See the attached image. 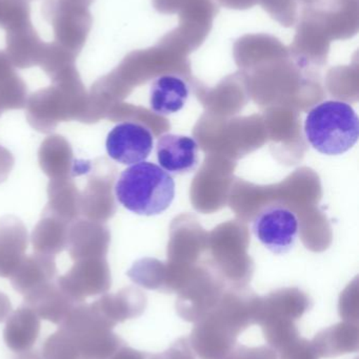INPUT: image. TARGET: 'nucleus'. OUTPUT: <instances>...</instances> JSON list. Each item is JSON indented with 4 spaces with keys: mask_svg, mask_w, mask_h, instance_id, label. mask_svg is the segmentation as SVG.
Returning a JSON list of instances; mask_svg holds the SVG:
<instances>
[{
    "mask_svg": "<svg viewBox=\"0 0 359 359\" xmlns=\"http://www.w3.org/2000/svg\"><path fill=\"white\" fill-rule=\"evenodd\" d=\"M42 358L44 359H81L70 335L60 328L46 339L42 347Z\"/></svg>",
    "mask_w": 359,
    "mask_h": 359,
    "instance_id": "14",
    "label": "nucleus"
},
{
    "mask_svg": "<svg viewBox=\"0 0 359 359\" xmlns=\"http://www.w3.org/2000/svg\"><path fill=\"white\" fill-rule=\"evenodd\" d=\"M189 97L187 82L177 75L167 74L154 80L150 90V105L158 115L177 113L185 107Z\"/></svg>",
    "mask_w": 359,
    "mask_h": 359,
    "instance_id": "10",
    "label": "nucleus"
},
{
    "mask_svg": "<svg viewBox=\"0 0 359 359\" xmlns=\"http://www.w3.org/2000/svg\"><path fill=\"white\" fill-rule=\"evenodd\" d=\"M226 359H278V353L268 346L249 348L236 345Z\"/></svg>",
    "mask_w": 359,
    "mask_h": 359,
    "instance_id": "17",
    "label": "nucleus"
},
{
    "mask_svg": "<svg viewBox=\"0 0 359 359\" xmlns=\"http://www.w3.org/2000/svg\"><path fill=\"white\" fill-rule=\"evenodd\" d=\"M75 344L81 359H109L120 348L122 339L112 332L107 324L94 308H78L59 325Z\"/></svg>",
    "mask_w": 359,
    "mask_h": 359,
    "instance_id": "4",
    "label": "nucleus"
},
{
    "mask_svg": "<svg viewBox=\"0 0 359 359\" xmlns=\"http://www.w3.org/2000/svg\"><path fill=\"white\" fill-rule=\"evenodd\" d=\"M149 356L148 354L136 351L131 348L122 347L109 359H149Z\"/></svg>",
    "mask_w": 359,
    "mask_h": 359,
    "instance_id": "20",
    "label": "nucleus"
},
{
    "mask_svg": "<svg viewBox=\"0 0 359 359\" xmlns=\"http://www.w3.org/2000/svg\"><path fill=\"white\" fill-rule=\"evenodd\" d=\"M359 330L356 323L344 322L320 331L312 341L318 358H337L358 352Z\"/></svg>",
    "mask_w": 359,
    "mask_h": 359,
    "instance_id": "11",
    "label": "nucleus"
},
{
    "mask_svg": "<svg viewBox=\"0 0 359 359\" xmlns=\"http://www.w3.org/2000/svg\"><path fill=\"white\" fill-rule=\"evenodd\" d=\"M40 318L32 310L22 308L8 318L4 331V341L12 351L25 353L37 341Z\"/></svg>",
    "mask_w": 359,
    "mask_h": 359,
    "instance_id": "12",
    "label": "nucleus"
},
{
    "mask_svg": "<svg viewBox=\"0 0 359 359\" xmlns=\"http://www.w3.org/2000/svg\"><path fill=\"white\" fill-rule=\"evenodd\" d=\"M154 147L149 128L135 122H124L112 128L105 141L107 155L117 163L134 165L145 161Z\"/></svg>",
    "mask_w": 359,
    "mask_h": 359,
    "instance_id": "7",
    "label": "nucleus"
},
{
    "mask_svg": "<svg viewBox=\"0 0 359 359\" xmlns=\"http://www.w3.org/2000/svg\"><path fill=\"white\" fill-rule=\"evenodd\" d=\"M17 359H42L40 358L39 356L37 355V354L34 353H27L25 352V354H21L20 358Z\"/></svg>",
    "mask_w": 359,
    "mask_h": 359,
    "instance_id": "21",
    "label": "nucleus"
},
{
    "mask_svg": "<svg viewBox=\"0 0 359 359\" xmlns=\"http://www.w3.org/2000/svg\"><path fill=\"white\" fill-rule=\"evenodd\" d=\"M162 14L178 15V27L173 31L194 50L204 43L217 14L214 0H153Z\"/></svg>",
    "mask_w": 359,
    "mask_h": 359,
    "instance_id": "5",
    "label": "nucleus"
},
{
    "mask_svg": "<svg viewBox=\"0 0 359 359\" xmlns=\"http://www.w3.org/2000/svg\"><path fill=\"white\" fill-rule=\"evenodd\" d=\"M253 233L274 255L292 250L299 236L296 215L288 207L271 205L261 211L253 221Z\"/></svg>",
    "mask_w": 359,
    "mask_h": 359,
    "instance_id": "6",
    "label": "nucleus"
},
{
    "mask_svg": "<svg viewBox=\"0 0 359 359\" xmlns=\"http://www.w3.org/2000/svg\"><path fill=\"white\" fill-rule=\"evenodd\" d=\"M259 4L282 27H291L296 23V0H259Z\"/></svg>",
    "mask_w": 359,
    "mask_h": 359,
    "instance_id": "15",
    "label": "nucleus"
},
{
    "mask_svg": "<svg viewBox=\"0 0 359 359\" xmlns=\"http://www.w3.org/2000/svg\"><path fill=\"white\" fill-rule=\"evenodd\" d=\"M263 337L273 349L282 350L299 337V332L295 322L272 320L261 325Z\"/></svg>",
    "mask_w": 359,
    "mask_h": 359,
    "instance_id": "13",
    "label": "nucleus"
},
{
    "mask_svg": "<svg viewBox=\"0 0 359 359\" xmlns=\"http://www.w3.org/2000/svg\"><path fill=\"white\" fill-rule=\"evenodd\" d=\"M118 202L135 215L153 217L164 212L175 198V181L151 162L131 165L115 184Z\"/></svg>",
    "mask_w": 359,
    "mask_h": 359,
    "instance_id": "1",
    "label": "nucleus"
},
{
    "mask_svg": "<svg viewBox=\"0 0 359 359\" xmlns=\"http://www.w3.org/2000/svg\"><path fill=\"white\" fill-rule=\"evenodd\" d=\"M149 359H196L193 349L190 345L189 339H179L166 351L155 355H150Z\"/></svg>",
    "mask_w": 359,
    "mask_h": 359,
    "instance_id": "18",
    "label": "nucleus"
},
{
    "mask_svg": "<svg viewBox=\"0 0 359 359\" xmlns=\"http://www.w3.org/2000/svg\"><path fill=\"white\" fill-rule=\"evenodd\" d=\"M301 6L299 25L333 40L354 37L359 29L358 0H296Z\"/></svg>",
    "mask_w": 359,
    "mask_h": 359,
    "instance_id": "3",
    "label": "nucleus"
},
{
    "mask_svg": "<svg viewBox=\"0 0 359 359\" xmlns=\"http://www.w3.org/2000/svg\"><path fill=\"white\" fill-rule=\"evenodd\" d=\"M280 359H318V355L312 341L297 337L280 350Z\"/></svg>",
    "mask_w": 359,
    "mask_h": 359,
    "instance_id": "16",
    "label": "nucleus"
},
{
    "mask_svg": "<svg viewBox=\"0 0 359 359\" xmlns=\"http://www.w3.org/2000/svg\"><path fill=\"white\" fill-rule=\"evenodd\" d=\"M221 6L231 10H248L259 4V0H217Z\"/></svg>",
    "mask_w": 359,
    "mask_h": 359,
    "instance_id": "19",
    "label": "nucleus"
},
{
    "mask_svg": "<svg viewBox=\"0 0 359 359\" xmlns=\"http://www.w3.org/2000/svg\"><path fill=\"white\" fill-rule=\"evenodd\" d=\"M238 333L211 312L195 323L189 341L200 359H226L234 349Z\"/></svg>",
    "mask_w": 359,
    "mask_h": 359,
    "instance_id": "8",
    "label": "nucleus"
},
{
    "mask_svg": "<svg viewBox=\"0 0 359 359\" xmlns=\"http://www.w3.org/2000/svg\"><path fill=\"white\" fill-rule=\"evenodd\" d=\"M305 134L318 153L339 156L358 141V114L349 103L325 101L314 107L306 118Z\"/></svg>",
    "mask_w": 359,
    "mask_h": 359,
    "instance_id": "2",
    "label": "nucleus"
},
{
    "mask_svg": "<svg viewBox=\"0 0 359 359\" xmlns=\"http://www.w3.org/2000/svg\"><path fill=\"white\" fill-rule=\"evenodd\" d=\"M198 151L200 147L195 139L183 135H162L156 144V157L160 168L177 176L195 170Z\"/></svg>",
    "mask_w": 359,
    "mask_h": 359,
    "instance_id": "9",
    "label": "nucleus"
}]
</instances>
